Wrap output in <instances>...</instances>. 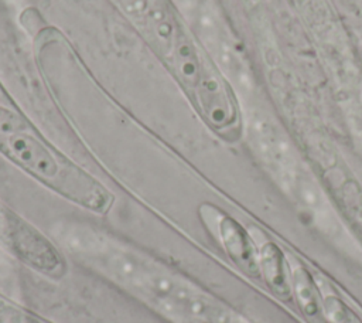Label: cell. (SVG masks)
<instances>
[{
  "label": "cell",
  "instance_id": "cell-1",
  "mask_svg": "<svg viewBox=\"0 0 362 323\" xmlns=\"http://www.w3.org/2000/svg\"><path fill=\"white\" fill-rule=\"evenodd\" d=\"M52 239L78 264L170 323H239L245 317L147 251L83 222L54 227Z\"/></svg>",
  "mask_w": 362,
  "mask_h": 323
},
{
  "label": "cell",
  "instance_id": "cell-8",
  "mask_svg": "<svg viewBox=\"0 0 362 323\" xmlns=\"http://www.w3.org/2000/svg\"><path fill=\"white\" fill-rule=\"evenodd\" d=\"M0 323H52L0 292Z\"/></svg>",
  "mask_w": 362,
  "mask_h": 323
},
{
  "label": "cell",
  "instance_id": "cell-10",
  "mask_svg": "<svg viewBox=\"0 0 362 323\" xmlns=\"http://www.w3.org/2000/svg\"><path fill=\"white\" fill-rule=\"evenodd\" d=\"M124 13L134 18H144L150 8V0H116Z\"/></svg>",
  "mask_w": 362,
  "mask_h": 323
},
{
  "label": "cell",
  "instance_id": "cell-9",
  "mask_svg": "<svg viewBox=\"0 0 362 323\" xmlns=\"http://www.w3.org/2000/svg\"><path fill=\"white\" fill-rule=\"evenodd\" d=\"M28 120L8 103H0V136L30 130Z\"/></svg>",
  "mask_w": 362,
  "mask_h": 323
},
{
  "label": "cell",
  "instance_id": "cell-3",
  "mask_svg": "<svg viewBox=\"0 0 362 323\" xmlns=\"http://www.w3.org/2000/svg\"><path fill=\"white\" fill-rule=\"evenodd\" d=\"M198 214L205 228L221 244L235 266L253 280L262 279L257 245L252 232L212 204H202Z\"/></svg>",
  "mask_w": 362,
  "mask_h": 323
},
{
  "label": "cell",
  "instance_id": "cell-12",
  "mask_svg": "<svg viewBox=\"0 0 362 323\" xmlns=\"http://www.w3.org/2000/svg\"><path fill=\"white\" fill-rule=\"evenodd\" d=\"M0 103H8V102H7V99H6L4 92L1 91V88H0Z\"/></svg>",
  "mask_w": 362,
  "mask_h": 323
},
{
  "label": "cell",
  "instance_id": "cell-13",
  "mask_svg": "<svg viewBox=\"0 0 362 323\" xmlns=\"http://www.w3.org/2000/svg\"><path fill=\"white\" fill-rule=\"evenodd\" d=\"M239 323H249V322H247L246 319H243V320H242V322H239Z\"/></svg>",
  "mask_w": 362,
  "mask_h": 323
},
{
  "label": "cell",
  "instance_id": "cell-6",
  "mask_svg": "<svg viewBox=\"0 0 362 323\" xmlns=\"http://www.w3.org/2000/svg\"><path fill=\"white\" fill-rule=\"evenodd\" d=\"M293 286V302L305 323H327L321 290L317 278L305 266L288 259Z\"/></svg>",
  "mask_w": 362,
  "mask_h": 323
},
{
  "label": "cell",
  "instance_id": "cell-7",
  "mask_svg": "<svg viewBox=\"0 0 362 323\" xmlns=\"http://www.w3.org/2000/svg\"><path fill=\"white\" fill-rule=\"evenodd\" d=\"M318 286L327 323H362V313L342 298L328 282H318Z\"/></svg>",
  "mask_w": 362,
  "mask_h": 323
},
{
  "label": "cell",
  "instance_id": "cell-11",
  "mask_svg": "<svg viewBox=\"0 0 362 323\" xmlns=\"http://www.w3.org/2000/svg\"><path fill=\"white\" fill-rule=\"evenodd\" d=\"M173 1L178 7V10L187 17H194V14L201 6V0H173Z\"/></svg>",
  "mask_w": 362,
  "mask_h": 323
},
{
  "label": "cell",
  "instance_id": "cell-4",
  "mask_svg": "<svg viewBox=\"0 0 362 323\" xmlns=\"http://www.w3.org/2000/svg\"><path fill=\"white\" fill-rule=\"evenodd\" d=\"M192 18H197L198 34L205 48L225 75L235 85H250L249 71L243 62V58L240 57L218 16L206 4L201 3Z\"/></svg>",
  "mask_w": 362,
  "mask_h": 323
},
{
  "label": "cell",
  "instance_id": "cell-5",
  "mask_svg": "<svg viewBox=\"0 0 362 323\" xmlns=\"http://www.w3.org/2000/svg\"><path fill=\"white\" fill-rule=\"evenodd\" d=\"M252 235L257 245L262 280L279 300L286 303L293 302L288 259L284 256L280 246L263 232L255 231Z\"/></svg>",
  "mask_w": 362,
  "mask_h": 323
},
{
  "label": "cell",
  "instance_id": "cell-2",
  "mask_svg": "<svg viewBox=\"0 0 362 323\" xmlns=\"http://www.w3.org/2000/svg\"><path fill=\"white\" fill-rule=\"evenodd\" d=\"M0 152L31 177L95 214L109 212L113 196L92 174L30 130L0 136Z\"/></svg>",
  "mask_w": 362,
  "mask_h": 323
}]
</instances>
